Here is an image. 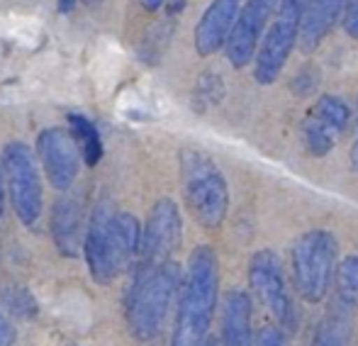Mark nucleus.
Listing matches in <instances>:
<instances>
[{
    "instance_id": "obj_1",
    "label": "nucleus",
    "mask_w": 358,
    "mask_h": 346,
    "mask_svg": "<svg viewBox=\"0 0 358 346\" xmlns=\"http://www.w3.org/2000/svg\"><path fill=\"white\" fill-rule=\"evenodd\" d=\"M220 298V264L210 247H198L190 254L183 293L178 300L173 327V346H203L213 327Z\"/></svg>"
},
{
    "instance_id": "obj_2",
    "label": "nucleus",
    "mask_w": 358,
    "mask_h": 346,
    "mask_svg": "<svg viewBox=\"0 0 358 346\" xmlns=\"http://www.w3.org/2000/svg\"><path fill=\"white\" fill-rule=\"evenodd\" d=\"M85 259L88 271L98 283H110L129 268L142 252V229L134 215L113 212L108 203H100L85 234Z\"/></svg>"
},
{
    "instance_id": "obj_3",
    "label": "nucleus",
    "mask_w": 358,
    "mask_h": 346,
    "mask_svg": "<svg viewBox=\"0 0 358 346\" xmlns=\"http://www.w3.org/2000/svg\"><path fill=\"white\" fill-rule=\"evenodd\" d=\"M178 288L180 268L173 261L161 266H142L127 298V324L134 339L151 342L159 337Z\"/></svg>"
},
{
    "instance_id": "obj_4",
    "label": "nucleus",
    "mask_w": 358,
    "mask_h": 346,
    "mask_svg": "<svg viewBox=\"0 0 358 346\" xmlns=\"http://www.w3.org/2000/svg\"><path fill=\"white\" fill-rule=\"evenodd\" d=\"M180 180L185 203L195 219L208 229L220 227L229 210V188L213 159L195 149H185L180 154Z\"/></svg>"
},
{
    "instance_id": "obj_5",
    "label": "nucleus",
    "mask_w": 358,
    "mask_h": 346,
    "mask_svg": "<svg viewBox=\"0 0 358 346\" xmlns=\"http://www.w3.org/2000/svg\"><path fill=\"white\" fill-rule=\"evenodd\" d=\"M339 244L327 229H312L302 234L292 247V283L302 300L322 303L331 288L336 273Z\"/></svg>"
},
{
    "instance_id": "obj_6",
    "label": "nucleus",
    "mask_w": 358,
    "mask_h": 346,
    "mask_svg": "<svg viewBox=\"0 0 358 346\" xmlns=\"http://www.w3.org/2000/svg\"><path fill=\"white\" fill-rule=\"evenodd\" d=\"M305 8L307 0H280L278 17L266 32L254 59V78L259 81V86H271L280 76L292 49H295V42L300 39Z\"/></svg>"
},
{
    "instance_id": "obj_7",
    "label": "nucleus",
    "mask_w": 358,
    "mask_h": 346,
    "mask_svg": "<svg viewBox=\"0 0 358 346\" xmlns=\"http://www.w3.org/2000/svg\"><path fill=\"white\" fill-rule=\"evenodd\" d=\"M3 168L15 212L27 227H32L44 205V190L32 149L24 142H10L3 152Z\"/></svg>"
},
{
    "instance_id": "obj_8",
    "label": "nucleus",
    "mask_w": 358,
    "mask_h": 346,
    "mask_svg": "<svg viewBox=\"0 0 358 346\" xmlns=\"http://www.w3.org/2000/svg\"><path fill=\"white\" fill-rule=\"evenodd\" d=\"M249 283L254 295L261 300L271 317L278 322L280 329H295L297 327V312L295 305L290 300L283 275V266L280 259L275 257L271 249H261L249 261Z\"/></svg>"
},
{
    "instance_id": "obj_9",
    "label": "nucleus",
    "mask_w": 358,
    "mask_h": 346,
    "mask_svg": "<svg viewBox=\"0 0 358 346\" xmlns=\"http://www.w3.org/2000/svg\"><path fill=\"white\" fill-rule=\"evenodd\" d=\"M183 237V222H180L178 205L171 198H161L151 208L146 229L142 234V261L144 266H161L169 264L176 254Z\"/></svg>"
},
{
    "instance_id": "obj_10",
    "label": "nucleus",
    "mask_w": 358,
    "mask_h": 346,
    "mask_svg": "<svg viewBox=\"0 0 358 346\" xmlns=\"http://www.w3.org/2000/svg\"><path fill=\"white\" fill-rule=\"evenodd\" d=\"M37 152L49 183L57 190L71 188L73 180L78 178L80 166V147L73 134L62 127L44 129L37 139Z\"/></svg>"
},
{
    "instance_id": "obj_11",
    "label": "nucleus",
    "mask_w": 358,
    "mask_h": 346,
    "mask_svg": "<svg viewBox=\"0 0 358 346\" xmlns=\"http://www.w3.org/2000/svg\"><path fill=\"white\" fill-rule=\"evenodd\" d=\"M273 0H246L239 10V17L234 22L229 39H227V59L234 69H244L256 59L259 52V39L268 24Z\"/></svg>"
},
{
    "instance_id": "obj_12",
    "label": "nucleus",
    "mask_w": 358,
    "mask_h": 346,
    "mask_svg": "<svg viewBox=\"0 0 358 346\" xmlns=\"http://www.w3.org/2000/svg\"><path fill=\"white\" fill-rule=\"evenodd\" d=\"M241 0H213L195 27V49L200 57H213L227 47L234 22L239 17Z\"/></svg>"
},
{
    "instance_id": "obj_13",
    "label": "nucleus",
    "mask_w": 358,
    "mask_h": 346,
    "mask_svg": "<svg viewBox=\"0 0 358 346\" xmlns=\"http://www.w3.org/2000/svg\"><path fill=\"white\" fill-rule=\"evenodd\" d=\"M351 0H307L305 15L300 24V49L305 54H312L322 44V39L331 32L339 20H344L346 8Z\"/></svg>"
},
{
    "instance_id": "obj_14",
    "label": "nucleus",
    "mask_w": 358,
    "mask_h": 346,
    "mask_svg": "<svg viewBox=\"0 0 358 346\" xmlns=\"http://www.w3.org/2000/svg\"><path fill=\"white\" fill-rule=\"evenodd\" d=\"M222 346H256L251 332V298L229 290L222 300Z\"/></svg>"
},
{
    "instance_id": "obj_15",
    "label": "nucleus",
    "mask_w": 358,
    "mask_h": 346,
    "mask_svg": "<svg viewBox=\"0 0 358 346\" xmlns=\"http://www.w3.org/2000/svg\"><path fill=\"white\" fill-rule=\"evenodd\" d=\"M80 205L78 200H59L52 212V234L57 247L66 257H78L85 239H80Z\"/></svg>"
},
{
    "instance_id": "obj_16",
    "label": "nucleus",
    "mask_w": 358,
    "mask_h": 346,
    "mask_svg": "<svg viewBox=\"0 0 358 346\" xmlns=\"http://www.w3.org/2000/svg\"><path fill=\"white\" fill-rule=\"evenodd\" d=\"M349 344H351V308L339 300L322 317L312 346H349Z\"/></svg>"
},
{
    "instance_id": "obj_17",
    "label": "nucleus",
    "mask_w": 358,
    "mask_h": 346,
    "mask_svg": "<svg viewBox=\"0 0 358 346\" xmlns=\"http://www.w3.org/2000/svg\"><path fill=\"white\" fill-rule=\"evenodd\" d=\"M69 124H71V134L76 137V142H78L85 164L95 166L100 161V157H103V142H100V134L95 129V124L90 120H85L83 115H69Z\"/></svg>"
},
{
    "instance_id": "obj_18",
    "label": "nucleus",
    "mask_w": 358,
    "mask_h": 346,
    "mask_svg": "<svg viewBox=\"0 0 358 346\" xmlns=\"http://www.w3.org/2000/svg\"><path fill=\"white\" fill-rule=\"evenodd\" d=\"M336 137H339V134L327 127L322 120H317L312 113L307 115L305 124H302V139H305V147L312 157H324V154H329Z\"/></svg>"
},
{
    "instance_id": "obj_19",
    "label": "nucleus",
    "mask_w": 358,
    "mask_h": 346,
    "mask_svg": "<svg viewBox=\"0 0 358 346\" xmlns=\"http://www.w3.org/2000/svg\"><path fill=\"white\" fill-rule=\"evenodd\" d=\"M312 115H315L317 120H322L329 129H334L336 134L344 132V127L351 120L349 105H346L341 98H336V95H322V98L317 100Z\"/></svg>"
},
{
    "instance_id": "obj_20",
    "label": "nucleus",
    "mask_w": 358,
    "mask_h": 346,
    "mask_svg": "<svg viewBox=\"0 0 358 346\" xmlns=\"http://www.w3.org/2000/svg\"><path fill=\"white\" fill-rule=\"evenodd\" d=\"M336 290L339 300L351 305H358V254H351L336 268Z\"/></svg>"
},
{
    "instance_id": "obj_21",
    "label": "nucleus",
    "mask_w": 358,
    "mask_h": 346,
    "mask_svg": "<svg viewBox=\"0 0 358 346\" xmlns=\"http://www.w3.org/2000/svg\"><path fill=\"white\" fill-rule=\"evenodd\" d=\"M317 83H320V71H317L312 64H307L305 69H300V71L295 73V78L290 81V88L295 95H312L317 90Z\"/></svg>"
},
{
    "instance_id": "obj_22",
    "label": "nucleus",
    "mask_w": 358,
    "mask_h": 346,
    "mask_svg": "<svg viewBox=\"0 0 358 346\" xmlns=\"http://www.w3.org/2000/svg\"><path fill=\"white\" fill-rule=\"evenodd\" d=\"M256 346H290L285 337V329L278 324H264L256 334Z\"/></svg>"
},
{
    "instance_id": "obj_23",
    "label": "nucleus",
    "mask_w": 358,
    "mask_h": 346,
    "mask_svg": "<svg viewBox=\"0 0 358 346\" xmlns=\"http://www.w3.org/2000/svg\"><path fill=\"white\" fill-rule=\"evenodd\" d=\"M344 29L349 37L358 39V0H351L344 15Z\"/></svg>"
},
{
    "instance_id": "obj_24",
    "label": "nucleus",
    "mask_w": 358,
    "mask_h": 346,
    "mask_svg": "<svg viewBox=\"0 0 358 346\" xmlns=\"http://www.w3.org/2000/svg\"><path fill=\"white\" fill-rule=\"evenodd\" d=\"M15 342V329L10 327L8 319L0 315V346H10Z\"/></svg>"
},
{
    "instance_id": "obj_25",
    "label": "nucleus",
    "mask_w": 358,
    "mask_h": 346,
    "mask_svg": "<svg viewBox=\"0 0 358 346\" xmlns=\"http://www.w3.org/2000/svg\"><path fill=\"white\" fill-rule=\"evenodd\" d=\"M164 3H166V0H142V8L149 10V13H156V10H159Z\"/></svg>"
},
{
    "instance_id": "obj_26",
    "label": "nucleus",
    "mask_w": 358,
    "mask_h": 346,
    "mask_svg": "<svg viewBox=\"0 0 358 346\" xmlns=\"http://www.w3.org/2000/svg\"><path fill=\"white\" fill-rule=\"evenodd\" d=\"M73 5H76V0H59V10H62V13H71Z\"/></svg>"
},
{
    "instance_id": "obj_27",
    "label": "nucleus",
    "mask_w": 358,
    "mask_h": 346,
    "mask_svg": "<svg viewBox=\"0 0 358 346\" xmlns=\"http://www.w3.org/2000/svg\"><path fill=\"white\" fill-rule=\"evenodd\" d=\"M3 203H5V185H3V171H0V217H3Z\"/></svg>"
},
{
    "instance_id": "obj_28",
    "label": "nucleus",
    "mask_w": 358,
    "mask_h": 346,
    "mask_svg": "<svg viewBox=\"0 0 358 346\" xmlns=\"http://www.w3.org/2000/svg\"><path fill=\"white\" fill-rule=\"evenodd\" d=\"M351 164H354V168H356V173H358V139H356L354 149H351Z\"/></svg>"
},
{
    "instance_id": "obj_29",
    "label": "nucleus",
    "mask_w": 358,
    "mask_h": 346,
    "mask_svg": "<svg viewBox=\"0 0 358 346\" xmlns=\"http://www.w3.org/2000/svg\"><path fill=\"white\" fill-rule=\"evenodd\" d=\"M203 346H217V344H215V342H210V339H208V342H205Z\"/></svg>"
},
{
    "instance_id": "obj_30",
    "label": "nucleus",
    "mask_w": 358,
    "mask_h": 346,
    "mask_svg": "<svg viewBox=\"0 0 358 346\" xmlns=\"http://www.w3.org/2000/svg\"><path fill=\"white\" fill-rule=\"evenodd\" d=\"M85 3H98V0H85Z\"/></svg>"
}]
</instances>
